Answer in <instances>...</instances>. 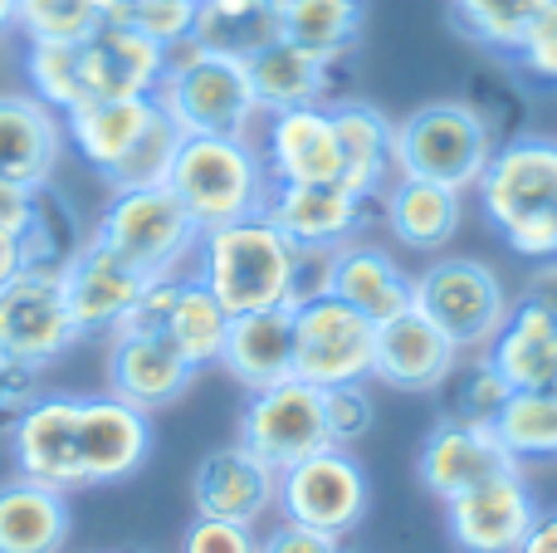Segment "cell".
<instances>
[{
	"label": "cell",
	"instance_id": "obj_1",
	"mask_svg": "<svg viewBox=\"0 0 557 553\" xmlns=\"http://www.w3.org/2000/svg\"><path fill=\"white\" fill-rule=\"evenodd\" d=\"M191 274L221 299V309L231 319L260 309H288L298 284V245L260 211L245 216V221L201 231Z\"/></svg>",
	"mask_w": 557,
	"mask_h": 553
},
{
	"label": "cell",
	"instance_id": "obj_2",
	"mask_svg": "<svg viewBox=\"0 0 557 553\" xmlns=\"http://www.w3.org/2000/svg\"><path fill=\"white\" fill-rule=\"evenodd\" d=\"M480 211L519 260H557V137H509L474 182Z\"/></svg>",
	"mask_w": 557,
	"mask_h": 553
},
{
	"label": "cell",
	"instance_id": "obj_3",
	"mask_svg": "<svg viewBox=\"0 0 557 553\" xmlns=\"http://www.w3.org/2000/svg\"><path fill=\"white\" fill-rule=\"evenodd\" d=\"M166 186L201 231L260 216L270 201V172L250 137H182Z\"/></svg>",
	"mask_w": 557,
	"mask_h": 553
},
{
	"label": "cell",
	"instance_id": "obj_4",
	"mask_svg": "<svg viewBox=\"0 0 557 553\" xmlns=\"http://www.w3.org/2000/svg\"><path fill=\"white\" fill-rule=\"evenodd\" d=\"M152 98L186 137H250V123L260 118V98L250 88L245 59L196 49L191 39L166 49V74Z\"/></svg>",
	"mask_w": 557,
	"mask_h": 553
},
{
	"label": "cell",
	"instance_id": "obj_5",
	"mask_svg": "<svg viewBox=\"0 0 557 553\" xmlns=\"http://www.w3.org/2000/svg\"><path fill=\"white\" fill-rule=\"evenodd\" d=\"M88 241L113 250L147 280H162V274H182L191 265L201 225L172 196V186H127V192L108 196Z\"/></svg>",
	"mask_w": 557,
	"mask_h": 553
},
{
	"label": "cell",
	"instance_id": "obj_6",
	"mask_svg": "<svg viewBox=\"0 0 557 553\" xmlns=\"http://www.w3.org/2000/svg\"><path fill=\"white\" fill-rule=\"evenodd\" d=\"M494 147H499L494 127L480 108L460 103V98H441V103L406 113V123H396V172L470 192L490 167Z\"/></svg>",
	"mask_w": 557,
	"mask_h": 553
},
{
	"label": "cell",
	"instance_id": "obj_7",
	"mask_svg": "<svg viewBox=\"0 0 557 553\" xmlns=\"http://www.w3.org/2000/svg\"><path fill=\"white\" fill-rule=\"evenodd\" d=\"M411 309L425 323H435L460 353H484L499 323L509 319L513 299L484 260L445 255V260L425 265L421 274H411Z\"/></svg>",
	"mask_w": 557,
	"mask_h": 553
},
{
	"label": "cell",
	"instance_id": "obj_8",
	"mask_svg": "<svg viewBox=\"0 0 557 553\" xmlns=\"http://www.w3.org/2000/svg\"><path fill=\"white\" fill-rule=\"evenodd\" d=\"M294 309V378L313 388H347V382L372 378L376 353V323L347 309L337 294H313V299L288 304Z\"/></svg>",
	"mask_w": 557,
	"mask_h": 553
},
{
	"label": "cell",
	"instance_id": "obj_9",
	"mask_svg": "<svg viewBox=\"0 0 557 553\" xmlns=\"http://www.w3.org/2000/svg\"><path fill=\"white\" fill-rule=\"evenodd\" d=\"M367 505H372L367 470L347 446H323V451H313V456H304L298 466L278 470V505L274 509L288 525L347 539L367 519Z\"/></svg>",
	"mask_w": 557,
	"mask_h": 553
},
{
	"label": "cell",
	"instance_id": "obj_10",
	"mask_svg": "<svg viewBox=\"0 0 557 553\" xmlns=\"http://www.w3.org/2000/svg\"><path fill=\"white\" fill-rule=\"evenodd\" d=\"M84 343L74 314H69L64 274L20 270L0 290V353L15 362H29L35 372L54 368L59 358Z\"/></svg>",
	"mask_w": 557,
	"mask_h": 553
},
{
	"label": "cell",
	"instance_id": "obj_11",
	"mask_svg": "<svg viewBox=\"0 0 557 553\" xmlns=\"http://www.w3.org/2000/svg\"><path fill=\"white\" fill-rule=\"evenodd\" d=\"M240 441L245 451L264 460L270 470H288L298 466L304 456L313 451L333 446L327 437V411H323V388L304 378H288V382H274L264 392H250L240 411Z\"/></svg>",
	"mask_w": 557,
	"mask_h": 553
},
{
	"label": "cell",
	"instance_id": "obj_12",
	"mask_svg": "<svg viewBox=\"0 0 557 553\" xmlns=\"http://www.w3.org/2000/svg\"><path fill=\"white\" fill-rule=\"evenodd\" d=\"M152 456V411L123 402L117 392L78 397V466L84 490L123 486Z\"/></svg>",
	"mask_w": 557,
	"mask_h": 553
},
{
	"label": "cell",
	"instance_id": "obj_13",
	"mask_svg": "<svg viewBox=\"0 0 557 553\" xmlns=\"http://www.w3.org/2000/svg\"><path fill=\"white\" fill-rule=\"evenodd\" d=\"M533 515H539L533 486L523 480V466H513L455 495L445 505V529H450V544L460 553H519Z\"/></svg>",
	"mask_w": 557,
	"mask_h": 553
},
{
	"label": "cell",
	"instance_id": "obj_14",
	"mask_svg": "<svg viewBox=\"0 0 557 553\" xmlns=\"http://www.w3.org/2000/svg\"><path fill=\"white\" fill-rule=\"evenodd\" d=\"M5 441H10L15 476L49 486V490H64V495L84 490V466H78V397L45 392Z\"/></svg>",
	"mask_w": 557,
	"mask_h": 553
},
{
	"label": "cell",
	"instance_id": "obj_15",
	"mask_svg": "<svg viewBox=\"0 0 557 553\" xmlns=\"http://www.w3.org/2000/svg\"><path fill=\"white\" fill-rule=\"evenodd\" d=\"M519 460L509 456V446L499 441V431L484 427V421H435L431 437L421 441V456H416V476L431 490L441 505H450L455 495L484 486V480L513 470Z\"/></svg>",
	"mask_w": 557,
	"mask_h": 553
},
{
	"label": "cell",
	"instance_id": "obj_16",
	"mask_svg": "<svg viewBox=\"0 0 557 553\" xmlns=\"http://www.w3.org/2000/svg\"><path fill=\"white\" fill-rule=\"evenodd\" d=\"M367 196H357L343 182H294L270 186L264 216L304 250H337L367 231Z\"/></svg>",
	"mask_w": 557,
	"mask_h": 553
},
{
	"label": "cell",
	"instance_id": "obj_17",
	"mask_svg": "<svg viewBox=\"0 0 557 553\" xmlns=\"http://www.w3.org/2000/svg\"><path fill=\"white\" fill-rule=\"evenodd\" d=\"M278 505V470L264 466L240 441L215 446L191 470V509L206 519H231V525H260Z\"/></svg>",
	"mask_w": 557,
	"mask_h": 553
},
{
	"label": "cell",
	"instance_id": "obj_18",
	"mask_svg": "<svg viewBox=\"0 0 557 553\" xmlns=\"http://www.w3.org/2000/svg\"><path fill=\"white\" fill-rule=\"evenodd\" d=\"M260 157H264V172H270V186L343 182V152H337L333 108H327V103H308V108H284V113H270Z\"/></svg>",
	"mask_w": 557,
	"mask_h": 553
},
{
	"label": "cell",
	"instance_id": "obj_19",
	"mask_svg": "<svg viewBox=\"0 0 557 553\" xmlns=\"http://www.w3.org/2000/svg\"><path fill=\"white\" fill-rule=\"evenodd\" d=\"M88 98H152L166 74V49L127 20H103L78 39Z\"/></svg>",
	"mask_w": 557,
	"mask_h": 553
},
{
	"label": "cell",
	"instance_id": "obj_20",
	"mask_svg": "<svg viewBox=\"0 0 557 553\" xmlns=\"http://www.w3.org/2000/svg\"><path fill=\"white\" fill-rule=\"evenodd\" d=\"M147 274H137L127 260H117L113 250L88 241L84 255L64 270V294H69V314H74L84 339H113L123 329V319L133 314V304L143 299Z\"/></svg>",
	"mask_w": 557,
	"mask_h": 553
},
{
	"label": "cell",
	"instance_id": "obj_21",
	"mask_svg": "<svg viewBox=\"0 0 557 553\" xmlns=\"http://www.w3.org/2000/svg\"><path fill=\"white\" fill-rule=\"evenodd\" d=\"M465 353L445 339L435 323H425L416 309L376 323L372 378L396 392H441V382L455 372Z\"/></svg>",
	"mask_w": 557,
	"mask_h": 553
},
{
	"label": "cell",
	"instance_id": "obj_22",
	"mask_svg": "<svg viewBox=\"0 0 557 553\" xmlns=\"http://www.w3.org/2000/svg\"><path fill=\"white\" fill-rule=\"evenodd\" d=\"M64 113L39 103L35 94H0V182L45 186L64 162Z\"/></svg>",
	"mask_w": 557,
	"mask_h": 553
},
{
	"label": "cell",
	"instance_id": "obj_23",
	"mask_svg": "<svg viewBox=\"0 0 557 553\" xmlns=\"http://www.w3.org/2000/svg\"><path fill=\"white\" fill-rule=\"evenodd\" d=\"M196 382V368L162 333H113L108 339V392L143 411L172 407Z\"/></svg>",
	"mask_w": 557,
	"mask_h": 553
},
{
	"label": "cell",
	"instance_id": "obj_24",
	"mask_svg": "<svg viewBox=\"0 0 557 553\" xmlns=\"http://www.w3.org/2000/svg\"><path fill=\"white\" fill-rule=\"evenodd\" d=\"M327 294L357 309L362 319L386 323L396 314L411 309V274L382 250V245H367L362 235L333 250V265H327Z\"/></svg>",
	"mask_w": 557,
	"mask_h": 553
},
{
	"label": "cell",
	"instance_id": "obj_25",
	"mask_svg": "<svg viewBox=\"0 0 557 553\" xmlns=\"http://www.w3.org/2000/svg\"><path fill=\"white\" fill-rule=\"evenodd\" d=\"M490 362L513 392H553L557 388V319L543 304L523 294L499 323L490 348Z\"/></svg>",
	"mask_w": 557,
	"mask_h": 553
},
{
	"label": "cell",
	"instance_id": "obj_26",
	"mask_svg": "<svg viewBox=\"0 0 557 553\" xmlns=\"http://www.w3.org/2000/svg\"><path fill=\"white\" fill-rule=\"evenodd\" d=\"M152 118H157V98H88L64 118V133L69 147L78 152V162L94 167L108 182L123 167V157L133 152V143L147 133Z\"/></svg>",
	"mask_w": 557,
	"mask_h": 553
},
{
	"label": "cell",
	"instance_id": "obj_27",
	"mask_svg": "<svg viewBox=\"0 0 557 553\" xmlns=\"http://www.w3.org/2000/svg\"><path fill=\"white\" fill-rule=\"evenodd\" d=\"M221 368L245 392H264L294 378V309H260L231 319Z\"/></svg>",
	"mask_w": 557,
	"mask_h": 553
},
{
	"label": "cell",
	"instance_id": "obj_28",
	"mask_svg": "<svg viewBox=\"0 0 557 553\" xmlns=\"http://www.w3.org/2000/svg\"><path fill=\"white\" fill-rule=\"evenodd\" d=\"M327 108H333L337 152H343V186L376 201L386 192V182L396 176V123L382 108L357 103V98H343V103Z\"/></svg>",
	"mask_w": 557,
	"mask_h": 553
},
{
	"label": "cell",
	"instance_id": "obj_29",
	"mask_svg": "<svg viewBox=\"0 0 557 553\" xmlns=\"http://www.w3.org/2000/svg\"><path fill=\"white\" fill-rule=\"evenodd\" d=\"M465 216V192L441 182H425V176H406L396 172L382 192V221L411 250H441L455 231H460Z\"/></svg>",
	"mask_w": 557,
	"mask_h": 553
},
{
	"label": "cell",
	"instance_id": "obj_30",
	"mask_svg": "<svg viewBox=\"0 0 557 553\" xmlns=\"http://www.w3.org/2000/svg\"><path fill=\"white\" fill-rule=\"evenodd\" d=\"M69 495L15 476L0 486V553H64L69 549Z\"/></svg>",
	"mask_w": 557,
	"mask_h": 553
},
{
	"label": "cell",
	"instance_id": "obj_31",
	"mask_svg": "<svg viewBox=\"0 0 557 553\" xmlns=\"http://www.w3.org/2000/svg\"><path fill=\"white\" fill-rule=\"evenodd\" d=\"M245 69H250V88H255V98H260V113L327 103V94H333V74H337V64H327V59L288 45L284 35H278L274 45H264L260 54L245 59Z\"/></svg>",
	"mask_w": 557,
	"mask_h": 553
},
{
	"label": "cell",
	"instance_id": "obj_32",
	"mask_svg": "<svg viewBox=\"0 0 557 553\" xmlns=\"http://www.w3.org/2000/svg\"><path fill=\"white\" fill-rule=\"evenodd\" d=\"M88 231L78 221L74 201L64 196L59 182H45L29 192V216L20 225V255H25V270H49L64 274L69 265L84 255Z\"/></svg>",
	"mask_w": 557,
	"mask_h": 553
},
{
	"label": "cell",
	"instance_id": "obj_33",
	"mask_svg": "<svg viewBox=\"0 0 557 553\" xmlns=\"http://www.w3.org/2000/svg\"><path fill=\"white\" fill-rule=\"evenodd\" d=\"M367 25V0H278V35L308 54L343 64Z\"/></svg>",
	"mask_w": 557,
	"mask_h": 553
},
{
	"label": "cell",
	"instance_id": "obj_34",
	"mask_svg": "<svg viewBox=\"0 0 557 553\" xmlns=\"http://www.w3.org/2000/svg\"><path fill=\"white\" fill-rule=\"evenodd\" d=\"M278 39V0H196L191 45L225 59H250Z\"/></svg>",
	"mask_w": 557,
	"mask_h": 553
},
{
	"label": "cell",
	"instance_id": "obj_35",
	"mask_svg": "<svg viewBox=\"0 0 557 553\" xmlns=\"http://www.w3.org/2000/svg\"><path fill=\"white\" fill-rule=\"evenodd\" d=\"M225 333H231V314L221 309V299H215V294L196 280V274H182L162 339L172 343V348L182 353L196 372H201V368H215V362H221Z\"/></svg>",
	"mask_w": 557,
	"mask_h": 553
},
{
	"label": "cell",
	"instance_id": "obj_36",
	"mask_svg": "<svg viewBox=\"0 0 557 553\" xmlns=\"http://www.w3.org/2000/svg\"><path fill=\"white\" fill-rule=\"evenodd\" d=\"M25 84L39 103H49L54 113H74L78 103H88V84H84V59L78 45L69 39H25Z\"/></svg>",
	"mask_w": 557,
	"mask_h": 553
},
{
	"label": "cell",
	"instance_id": "obj_37",
	"mask_svg": "<svg viewBox=\"0 0 557 553\" xmlns=\"http://www.w3.org/2000/svg\"><path fill=\"white\" fill-rule=\"evenodd\" d=\"M494 431L519 466L557 460V388L553 392H513L494 417Z\"/></svg>",
	"mask_w": 557,
	"mask_h": 553
},
{
	"label": "cell",
	"instance_id": "obj_38",
	"mask_svg": "<svg viewBox=\"0 0 557 553\" xmlns=\"http://www.w3.org/2000/svg\"><path fill=\"white\" fill-rule=\"evenodd\" d=\"M509 397L513 388L499 378L490 353H465L450 378L441 382V407L450 421H484V427H494V417L504 411Z\"/></svg>",
	"mask_w": 557,
	"mask_h": 553
},
{
	"label": "cell",
	"instance_id": "obj_39",
	"mask_svg": "<svg viewBox=\"0 0 557 553\" xmlns=\"http://www.w3.org/2000/svg\"><path fill=\"white\" fill-rule=\"evenodd\" d=\"M543 5L548 0H450V20L474 45L494 49V54H513Z\"/></svg>",
	"mask_w": 557,
	"mask_h": 553
},
{
	"label": "cell",
	"instance_id": "obj_40",
	"mask_svg": "<svg viewBox=\"0 0 557 553\" xmlns=\"http://www.w3.org/2000/svg\"><path fill=\"white\" fill-rule=\"evenodd\" d=\"M123 0H15V29L25 39H69L78 45L103 20H117Z\"/></svg>",
	"mask_w": 557,
	"mask_h": 553
},
{
	"label": "cell",
	"instance_id": "obj_41",
	"mask_svg": "<svg viewBox=\"0 0 557 553\" xmlns=\"http://www.w3.org/2000/svg\"><path fill=\"white\" fill-rule=\"evenodd\" d=\"M182 137H186L182 127H176L172 118L157 108V118L147 123V133L133 143V152L123 157V167L108 176V186H113V192H127V186H166Z\"/></svg>",
	"mask_w": 557,
	"mask_h": 553
},
{
	"label": "cell",
	"instance_id": "obj_42",
	"mask_svg": "<svg viewBox=\"0 0 557 553\" xmlns=\"http://www.w3.org/2000/svg\"><path fill=\"white\" fill-rule=\"evenodd\" d=\"M117 20H127L133 29H143L147 39H157L162 49H176L191 39L196 0H123Z\"/></svg>",
	"mask_w": 557,
	"mask_h": 553
},
{
	"label": "cell",
	"instance_id": "obj_43",
	"mask_svg": "<svg viewBox=\"0 0 557 553\" xmlns=\"http://www.w3.org/2000/svg\"><path fill=\"white\" fill-rule=\"evenodd\" d=\"M513 64L533 78V84H548L557 88V0L539 10V20L529 25L523 45L513 49Z\"/></svg>",
	"mask_w": 557,
	"mask_h": 553
},
{
	"label": "cell",
	"instance_id": "obj_44",
	"mask_svg": "<svg viewBox=\"0 0 557 553\" xmlns=\"http://www.w3.org/2000/svg\"><path fill=\"white\" fill-rule=\"evenodd\" d=\"M323 411H327V437H333V446H352V441H362L367 427H372V402H367L362 382L327 388L323 392Z\"/></svg>",
	"mask_w": 557,
	"mask_h": 553
},
{
	"label": "cell",
	"instance_id": "obj_45",
	"mask_svg": "<svg viewBox=\"0 0 557 553\" xmlns=\"http://www.w3.org/2000/svg\"><path fill=\"white\" fill-rule=\"evenodd\" d=\"M182 553H260V534H255V525L196 515L182 534Z\"/></svg>",
	"mask_w": 557,
	"mask_h": 553
},
{
	"label": "cell",
	"instance_id": "obj_46",
	"mask_svg": "<svg viewBox=\"0 0 557 553\" xmlns=\"http://www.w3.org/2000/svg\"><path fill=\"white\" fill-rule=\"evenodd\" d=\"M39 397H45L39 372L29 368V362H15L0 353V437H10V431L20 427V417H25Z\"/></svg>",
	"mask_w": 557,
	"mask_h": 553
},
{
	"label": "cell",
	"instance_id": "obj_47",
	"mask_svg": "<svg viewBox=\"0 0 557 553\" xmlns=\"http://www.w3.org/2000/svg\"><path fill=\"white\" fill-rule=\"evenodd\" d=\"M260 553H347V549H343V539H333V534H318V529L278 519L270 534L260 539Z\"/></svg>",
	"mask_w": 557,
	"mask_h": 553
},
{
	"label": "cell",
	"instance_id": "obj_48",
	"mask_svg": "<svg viewBox=\"0 0 557 553\" xmlns=\"http://www.w3.org/2000/svg\"><path fill=\"white\" fill-rule=\"evenodd\" d=\"M29 192H35V186L0 182V225H5V231L20 235V225H25V216H29Z\"/></svg>",
	"mask_w": 557,
	"mask_h": 553
},
{
	"label": "cell",
	"instance_id": "obj_49",
	"mask_svg": "<svg viewBox=\"0 0 557 553\" xmlns=\"http://www.w3.org/2000/svg\"><path fill=\"white\" fill-rule=\"evenodd\" d=\"M519 553H557V509H539V515H533Z\"/></svg>",
	"mask_w": 557,
	"mask_h": 553
},
{
	"label": "cell",
	"instance_id": "obj_50",
	"mask_svg": "<svg viewBox=\"0 0 557 553\" xmlns=\"http://www.w3.org/2000/svg\"><path fill=\"white\" fill-rule=\"evenodd\" d=\"M523 294H529L533 304H543V309L557 319V260H539V270H533V280Z\"/></svg>",
	"mask_w": 557,
	"mask_h": 553
},
{
	"label": "cell",
	"instance_id": "obj_51",
	"mask_svg": "<svg viewBox=\"0 0 557 553\" xmlns=\"http://www.w3.org/2000/svg\"><path fill=\"white\" fill-rule=\"evenodd\" d=\"M20 270H25V255H20V235L0 225V290H5V284L15 280Z\"/></svg>",
	"mask_w": 557,
	"mask_h": 553
},
{
	"label": "cell",
	"instance_id": "obj_52",
	"mask_svg": "<svg viewBox=\"0 0 557 553\" xmlns=\"http://www.w3.org/2000/svg\"><path fill=\"white\" fill-rule=\"evenodd\" d=\"M15 29V0H0V39Z\"/></svg>",
	"mask_w": 557,
	"mask_h": 553
}]
</instances>
